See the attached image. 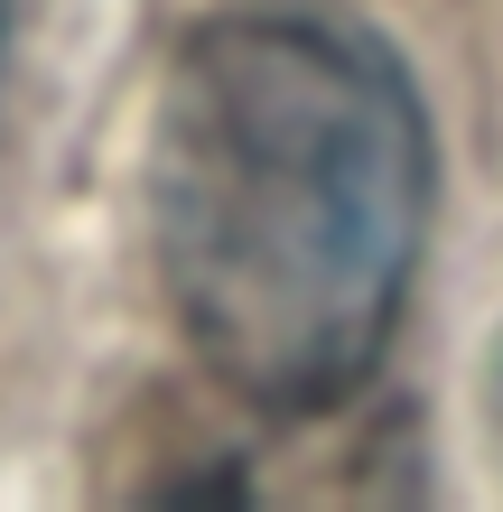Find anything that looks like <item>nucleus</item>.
<instances>
[{
  "label": "nucleus",
  "instance_id": "1",
  "mask_svg": "<svg viewBox=\"0 0 503 512\" xmlns=\"http://www.w3.org/2000/svg\"><path fill=\"white\" fill-rule=\"evenodd\" d=\"M420 233L429 112L382 38L308 10L187 28L150 122V252L243 410H345L410 308Z\"/></svg>",
  "mask_w": 503,
  "mask_h": 512
},
{
  "label": "nucleus",
  "instance_id": "2",
  "mask_svg": "<svg viewBox=\"0 0 503 512\" xmlns=\"http://www.w3.org/2000/svg\"><path fill=\"white\" fill-rule=\"evenodd\" d=\"M485 429H494V447H503V345H494V364H485Z\"/></svg>",
  "mask_w": 503,
  "mask_h": 512
},
{
  "label": "nucleus",
  "instance_id": "3",
  "mask_svg": "<svg viewBox=\"0 0 503 512\" xmlns=\"http://www.w3.org/2000/svg\"><path fill=\"white\" fill-rule=\"evenodd\" d=\"M0 47H10V0H0Z\"/></svg>",
  "mask_w": 503,
  "mask_h": 512
}]
</instances>
